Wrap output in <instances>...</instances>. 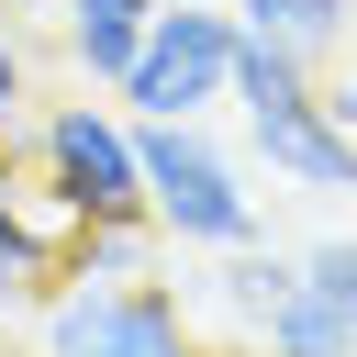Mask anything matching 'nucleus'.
<instances>
[{
	"mask_svg": "<svg viewBox=\"0 0 357 357\" xmlns=\"http://www.w3.org/2000/svg\"><path fill=\"white\" fill-rule=\"evenodd\" d=\"M45 357H212L167 279H56L33 301Z\"/></svg>",
	"mask_w": 357,
	"mask_h": 357,
	"instance_id": "nucleus-1",
	"label": "nucleus"
},
{
	"mask_svg": "<svg viewBox=\"0 0 357 357\" xmlns=\"http://www.w3.org/2000/svg\"><path fill=\"white\" fill-rule=\"evenodd\" d=\"M234 45H245V22H234V0L223 11H201V0H167L156 11V33L134 45V67H123V112L134 123H201V112H223L234 100Z\"/></svg>",
	"mask_w": 357,
	"mask_h": 357,
	"instance_id": "nucleus-2",
	"label": "nucleus"
},
{
	"mask_svg": "<svg viewBox=\"0 0 357 357\" xmlns=\"http://www.w3.org/2000/svg\"><path fill=\"white\" fill-rule=\"evenodd\" d=\"M145 212L167 245H201V257L257 234V190L201 123H145Z\"/></svg>",
	"mask_w": 357,
	"mask_h": 357,
	"instance_id": "nucleus-3",
	"label": "nucleus"
},
{
	"mask_svg": "<svg viewBox=\"0 0 357 357\" xmlns=\"http://www.w3.org/2000/svg\"><path fill=\"white\" fill-rule=\"evenodd\" d=\"M22 156H45L89 212H145V123L123 100H45Z\"/></svg>",
	"mask_w": 357,
	"mask_h": 357,
	"instance_id": "nucleus-4",
	"label": "nucleus"
},
{
	"mask_svg": "<svg viewBox=\"0 0 357 357\" xmlns=\"http://www.w3.org/2000/svg\"><path fill=\"white\" fill-rule=\"evenodd\" d=\"M245 145L290 190H357V134L324 112V78L312 89H279V100H245Z\"/></svg>",
	"mask_w": 357,
	"mask_h": 357,
	"instance_id": "nucleus-5",
	"label": "nucleus"
},
{
	"mask_svg": "<svg viewBox=\"0 0 357 357\" xmlns=\"http://www.w3.org/2000/svg\"><path fill=\"white\" fill-rule=\"evenodd\" d=\"M0 223H11V245L33 257V279L56 290V279L78 268V245H89V223H100V212H89L45 156H0Z\"/></svg>",
	"mask_w": 357,
	"mask_h": 357,
	"instance_id": "nucleus-6",
	"label": "nucleus"
},
{
	"mask_svg": "<svg viewBox=\"0 0 357 357\" xmlns=\"http://www.w3.org/2000/svg\"><path fill=\"white\" fill-rule=\"evenodd\" d=\"M156 11H167V0H56V33H67V67H78L89 89H123L134 45L156 33Z\"/></svg>",
	"mask_w": 357,
	"mask_h": 357,
	"instance_id": "nucleus-7",
	"label": "nucleus"
},
{
	"mask_svg": "<svg viewBox=\"0 0 357 357\" xmlns=\"http://www.w3.org/2000/svg\"><path fill=\"white\" fill-rule=\"evenodd\" d=\"M245 357H357V324H346V301L301 268L268 312H257V335H245Z\"/></svg>",
	"mask_w": 357,
	"mask_h": 357,
	"instance_id": "nucleus-8",
	"label": "nucleus"
},
{
	"mask_svg": "<svg viewBox=\"0 0 357 357\" xmlns=\"http://www.w3.org/2000/svg\"><path fill=\"white\" fill-rule=\"evenodd\" d=\"M290 279H301V257H279V245H257V234H245V245H223V268H212V290L234 301V346L257 335V312H268V301H279Z\"/></svg>",
	"mask_w": 357,
	"mask_h": 357,
	"instance_id": "nucleus-9",
	"label": "nucleus"
},
{
	"mask_svg": "<svg viewBox=\"0 0 357 357\" xmlns=\"http://www.w3.org/2000/svg\"><path fill=\"white\" fill-rule=\"evenodd\" d=\"M156 245H167V234H156V212H100L67 279H145V268H156Z\"/></svg>",
	"mask_w": 357,
	"mask_h": 357,
	"instance_id": "nucleus-10",
	"label": "nucleus"
},
{
	"mask_svg": "<svg viewBox=\"0 0 357 357\" xmlns=\"http://www.w3.org/2000/svg\"><path fill=\"white\" fill-rule=\"evenodd\" d=\"M301 268H312V279H324V290L346 301V324H357V234H335V245H312Z\"/></svg>",
	"mask_w": 357,
	"mask_h": 357,
	"instance_id": "nucleus-11",
	"label": "nucleus"
},
{
	"mask_svg": "<svg viewBox=\"0 0 357 357\" xmlns=\"http://www.w3.org/2000/svg\"><path fill=\"white\" fill-rule=\"evenodd\" d=\"M22 301H45V279H33V257H22L11 223H0V312H22Z\"/></svg>",
	"mask_w": 357,
	"mask_h": 357,
	"instance_id": "nucleus-12",
	"label": "nucleus"
},
{
	"mask_svg": "<svg viewBox=\"0 0 357 357\" xmlns=\"http://www.w3.org/2000/svg\"><path fill=\"white\" fill-rule=\"evenodd\" d=\"M301 11H312V0H234L245 33H290V45H301Z\"/></svg>",
	"mask_w": 357,
	"mask_h": 357,
	"instance_id": "nucleus-13",
	"label": "nucleus"
},
{
	"mask_svg": "<svg viewBox=\"0 0 357 357\" xmlns=\"http://www.w3.org/2000/svg\"><path fill=\"white\" fill-rule=\"evenodd\" d=\"M22 100H33V67H22V45H11V33H0V134H11V123H22Z\"/></svg>",
	"mask_w": 357,
	"mask_h": 357,
	"instance_id": "nucleus-14",
	"label": "nucleus"
},
{
	"mask_svg": "<svg viewBox=\"0 0 357 357\" xmlns=\"http://www.w3.org/2000/svg\"><path fill=\"white\" fill-rule=\"evenodd\" d=\"M324 112H335V123H346V134H357V56H346V67H335V78H324Z\"/></svg>",
	"mask_w": 357,
	"mask_h": 357,
	"instance_id": "nucleus-15",
	"label": "nucleus"
},
{
	"mask_svg": "<svg viewBox=\"0 0 357 357\" xmlns=\"http://www.w3.org/2000/svg\"><path fill=\"white\" fill-rule=\"evenodd\" d=\"M0 11H33V0H0Z\"/></svg>",
	"mask_w": 357,
	"mask_h": 357,
	"instance_id": "nucleus-16",
	"label": "nucleus"
},
{
	"mask_svg": "<svg viewBox=\"0 0 357 357\" xmlns=\"http://www.w3.org/2000/svg\"><path fill=\"white\" fill-rule=\"evenodd\" d=\"M0 156H11V134H0Z\"/></svg>",
	"mask_w": 357,
	"mask_h": 357,
	"instance_id": "nucleus-17",
	"label": "nucleus"
}]
</instances>
